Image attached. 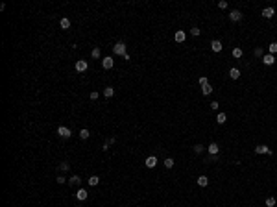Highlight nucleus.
Instances as JSON below:
<instances>
[{"label": "nucleus", "instance_id": "f257e3e1", "mask_svg": "<svg viewBox=\"0 0 277 207\" xmlns=\"http://www.w3.org/2000/svg\"><path fill=\"white\" fill-rule=\"evenodd\" d=\"M113 52H115V56H126L128 52H126V43H122V41H118L115 46H113Z\"/></svg>", "mask_w": 277, "mask_h": 207}, {"label": "nucleus", "instance_id": "f03ea898", "mask_svg": "<svg viewBox=\"0 0 277 207\" xmlns=\"http://www.w3.org/2000/svg\"><path fill=\"white\" fill-rule=\"evenodd\" d=\"M255 154H259V155H263V154H266V155H274V152H272L266 144H259V146H255Z\"/></svg>", "mask_w": 277, "mask_h": 207}, {"label": "nucleus", "instance_id": "7ed1b4c3", "mask_svg": "<svg viewBox=\"0 0 277 207\" xmlns=\"http://www.w3.org/2000/svg\"><path fill=\"white\" fill-rule=\"evenodd\" d=\"M57 135L63 137V139H68V137L72 135V131H70L68 128H65V126H59V128H57Z\"/></svg>", "mask_w": 277, "mask_h": 207}, {"label": "nucleus", "instance_id": "20e7f679", "mask_svg": "<svg viewBox=\"0 0 277 207\" xmlns=\"http://www.w3.org/2000/svg\"><path fill=\"white\" fill-rule=\"evenodd\" d=\"M185 39H187V33H185L183 30H177V31L174 33V41H176V43H185Z\"/></svg>", "mask_w": 277, "mask_h": 207}, {"label": "nucleus", "instance_id": "39448f33", "mask_svg": "<svg viewBox=\"0 0 277 207\" xmlns=\"http://www.w3.org/2000/svg\"><path fill=\"white\" fill-rule=\"evenodd\" d=\"M229 19H231L233 22H238V20H242V11H238V9H233V11L229 13Z\"/></svg>", "mask_w": 277, "mask_h": 207}, {"label": "nucleus", "instance_id": "423d86ee", "mask_svg": "<svg viewBox=\"0 0 277 207\" xmlns=\"http://www.w3.org/2000/svg\"><path fill=\"white\" fill-rule=\"evenodd\" d=\"M222 48H224V44H222L218 39L211 41V50H213V52H222Z\"/></svg>", "mask_w": 277, "mask_h": 207}, {"label": "nucleus", "instance_id": "0eeeda50", "mask_svg": "<svg viewBox=\"0 0 277 207\" xmlns=\"http://www.w3.org/2000/svg\"><path fill=\"white\" fill-rule=\"evenodd\" d=\"M87 67H89V65H87V61H85V59L76 61V70H78V72H85V70H87Z\"/></svg>", "mask_w": 277, "mask_h": 207}, {"label": "nucleus", "instance_id": "6e6552de", "mask_svg": "<svg viewBox=\"0 0 277 207\" xmlns=\"http://www.w3.org/2000/svg\"><path fill=\"white\" fill-rule=\"evenodd\" d=\"M157 163H159V161H157V157H155V155H150V157H146V161H144V165H146L148 168H153Z\"/></svg>", "mask_w": 277, "mask_h": 207}, {"label": "nucleus", "instance_id": "1a4fd4ad", "mask_svg": "<svg viewBox=\"0 0 277 207\" xmlns=\"http://www.w3.org/2000/svg\"><path fill=\"white\" fill-rule=\"evenodd\" d=\"M274 15H275V9H274L272 6H270V7H264V9H263V17H264V19H272Z\"/></svg>", "mask_w": 277, "mask_h": 207}, {"label": "nucleus", "instance_id": "9d476101", "mask_svg": "<svg viewBox=\"0 0 277 207\" xmlns=\"http://www.w3.org/2000/svg\"><path fill=\"white\" fill-rule=\"evenodd\" d=\"M263 63H264V65H268V67H270V65H274V63H275V56H272V54L263 56Z\"/></svg>", "mask_w": 277, "mask_h": 207}, {"label": "nucleus", "instance_id": "9b49d317", "mask_svg": "<svg viewBox=\"0 0 277 207\" xmlns=\"http://www.w3.org/2000/svg\"><path fill=\"white\" fill-rule=\"evenodd\" d=\"M102 65H104V68H113V65H115V59L113 57H104V61H102Z\"/></svg>", "mask_w": 277, "mask_h": 207}, {"label": "nucleus", "instance_id": "f8f14e48", "mask_svg": "<svg viewBox=\"0 0 277 207\" xmlns=\"http://www.w3.org/2000/svg\"><path fill=\"white\" fill-rule=\"evenodd\" d=\"M207 150H209V154H211V155H218V152H220V148H218V144H216V143H211V144L207 146Z\"/></svg>", "mask_w": 277, "mask_h": 207}, {"label": "nucleus", "instance_id": "ddd939ff", "mask_svg": "<svg viewBox=\"0 0 277 207\" xmlns=\"http://www.w3.org/2000/svg\"><path fill=\"white\" fill-rule=\"evenodd\" d=\"M87 196H89V193H87L85 189H78V191H76V198H78V200L83 202V200H87Z\"/></svg>", "mask_w": 277, "mask_h": 207}, {"label": "nucleus", "instance_id": "4468645a", "mask_svg": "<svg viewBox=\"0 0 277 207\" xmlns=\"http://www.w3.org/2000/svg\"><path fill=\"white\" fill-rule=\"evenodd\" d=\"M229 78H231V80H238V78H240V70L235 68V67L229 68Z\"/></svg>", "mask_w": 277, "mask_h": 207}, {"label": "nucleus", "instance_id": "2eb2a0df", "mask_svg": "<svg viewBox=\"0 0 277 207\" xmlns=\"http://www.w3.org/2000/svg\"><path fill=\"white\" fill-rule=\"evenodd\" d=\"M196 181H198L200 187H207V185H209V178H207V176H200Z\"/></svg>", "mask_w": 277, "mask_h": 207}, {"label": "nucleus", "instance_id": "dca6fc26", "mask_svg": "<svg viewBox=\"0 0 277 207\" xmlns=\"http://www.w3.org/2000/svg\"><path fill=\"white\" fill-rule=\"evenodd\" d=\"M59 26H61L63 30H67V28H70V20L65 17V19H61V20H59Z\"/></svg>", "mask_w": 277, "mask_h": 207}, {"label": "nucleus", "instance_id": "f3484780", "mask_svg": "<svg viewBox=\"0 0 277 207\" xmlns=\"http://www.w3.org/2000/svg\"><path fill=\"white\" fill-rule=\"evenodd\" d=\"M226 120H227V115H226V113H218L216 122H218V124H226Z\"/></svg>", "mask_w": 277, "mask_h": 207}, {"label": "nucleus", "instance_id": "a211bd4d", "mask_svg": "<svg viewBox=\"0 0 277 207\" xmlns=\"http://www.w3.org/2000/svg\"><path fill=\"white\" fill-rule=\"evenodd\" d=\"M68 183L76 187V185H79V183H81V178H79V176H72V178L68 180Z\"/></svg>", "mask_w": 277, "mask_h": 207}, {"label": "nucleus", "instance_id": "6ab92c4d", "mask_svg": "<svg viewBox=\"0 0 277 207\" xmlns=\"http://www.w3.org/2000/svg\"><path fill=\"white\" fill-rule=\"evenodd\" d=\"M98 183H100V178H98V176H91V178H89V185H91V187H96Z\"/></svg>", "mask_w": 277, "mask_h": 207}, {"label": "nucleus", "instance_id": "aec40b11", "mask_svg": "<svg viewBox=\"0 0 277 207\" xmlns=\"http://www.w3.org/2000/svg\"><path fill=\"white\" fill-rule=\"evenodd\" d=\"M268 52H270L272 56H275V54H277V41L270 43V46H268Z\"/></svg>", "mask_w": 277, "mask_h": 207}, {"label": "nucleus", "instance_id": "412c9836", "mask_svg": "<svg viewBox=\"0 0 277 207\" xmlns=\"http://www.w3.org/2000/svg\"><path fill=\"white\" fill-rule=\"evenodd\" d=\"M202 93H203V96L211 94V93H213V85H203V87H202Z\"/></svg>", "mask_w": 277, "mask_h": 207}, {"label": "nucleus", "instance_id": "4be33fe9", "mask_svg": "<svg viewBox=\"0 0 277 207\" xmlns=\"http://www.w3.org/2000/svg\"><path fill=\"white\" fill-rule=\"evenodd\" d=\"M113 94H115V89H113V87H105V89H104V96H107V98H111Z\"/></svg>", "mask_w": 277, "mask_h": 207}, {"label": "nucleus", "instance_id": "5701e85b", "mask_svg": "<svg viewBox=\"0 0 277 207\" xmlns=\"http://www.w3.org/2000/svg\"><path fill=\"white\" fill-rule=\"evenodd\" d=\"M163 163H165V167H166V168H174V159H172V157H166Z\"/></svg>", "mask_w": 277, "mask_h": 207}, {"label": "nucleus", "instance_id": "b1692460", "mask_svg": "<svg viewBox=\"0 0 277 207\" xmlns=\"http://www.w3.org/2000/svg\"><path fill=\"white\" fill-rule=\"evenodd\" d=\"M233 57L240 59V57H242V48H233Z\"/></svg>", "mask_w": 277, "mask_h": 207}, {"label": "nucleus", "instance_id": "393cba45", "mask_svg": "<svg viewBox=\"0 0 277 207\" xmlns=\"http://www.w3.org/2000/svg\"><path fill=\"white\" fill-rule=\"evenodd\" d=\"M89 135H91V131H89V130H85V128L79 131V137H81L83 141H85V139H89Z\"/></svg>", "mask_w": 277, "mask_h": 207}, {"label": "nucleus", "instance_id": "a878e982", "mask_svg": "<svg viewBox=\"0 0 277 207\" xmlns=\"http://www.w3.org/2000/svg\"><path fill=\"white\" fill-rule=\"evenodd\" d=\"M198 81H200V85H202V87H203V85H209V78H207V76H200V80H198Z\"/></svg>", "mask_w": 277, "mask_h": 207}, {"label": "nucleus", "instance_id": "bb28decb", "mask_svg": "<svg viewBox=\"0 0 277 207\" xmlns=\"http://www.w3.org/2000/svg\"><path fill=\"white\" fill-rule=\"evenodd\" d=\"M275 204H277L275 198H272V196H270V198H266V207H274Z\"/></svg>", "mask_w": 277, "mask_h": 207}, {"label": "nucleus", "instance_id": "cd10ccee", "mask_svg": "<svg viewBox=\"0 0 277 207\" xmlns=\"http://www.w3.org/2000/svg\"><path fill=\"white\" fill-rule=\"evenodd\" d=\"M190 33H192L194 37H198V35H200V28H196V26H194V28H190Z\"/></svg>", "mask_w": 277, "mask_h": 207}, {"label": "nucleus", "instance_id": "c85d7f7f", "mask_svg": "<svg viewBox=\"0 0 277 207\" xmlns=\"http://www.w3.org/2000/svg\"><path fill=\"white\" fill-rule=\"evenodd\" d=\"M218 7H220V9H226V7H227V2H226V0H220V2H218Z\"/></svg>", "mask_w": 277, "mask_h": 207}, {"label": "nucleus", "instance_id": "c756f323", "mask_svg": "<svg viewBox=\"0 0 277 207\" xmlns=\"http://www.w3.org/2000/svg\"><path fill=\"white\" fill-rule=\"evenodd\" d=\"M92 57H94V59L100 57V48H94V50H92Z\"/></svg>", "mask_w": 277, "mask_h": 207}, {"label": "nucleus", "instance_id": "7c9ffc66", "mask_svg": "<svg viewBox=\"0 0 277 207\" xmlns=\"http://www.w3.org/2000/svg\"><path fill=\"white\" fill-rule=\"evenodd\" d=\"M194 152H196V154H202V152H203V146H202V144H196V146H194Z\"/></svg>", "mask_w": 277, "mask_h": 207}, {"label": "nucleus", "instance_id": "2f4dec72", "mask_svg": "<svg viewBox=\"0 0 277 207\" xmlns=\"http://www.w3.org/2000/svg\"><path fill=\"white\" fill-rule=\"evenodd\" d=\"M253 54H255L257 57H261V56H264V54H263V48H255V52H253Z\"/></svg>", "mask_w": 277, "mask_h": 207}, {"label": "nucleus", "instance_id": "473e14b6", "mask_svg": "<svg viewBox=\"0 0 277 207\" xmlns=\"http://www.w3.org/2000/svg\"><path fill=\"white\" fill-rule=\"evenodd\" d=\"M218 106H220V104H218V100L211 102V109H214V111H216V109H218Z\"/></svg>", "mask_w": 277, "mask_h": 207}, {"label": "nucleus", "instance_id": "72a5a7b5", "mask_svg": "<svg viewBox=\"0 0 277 207\" xmlns=\"http://www.w3.org/2000/svg\"><path fill=\"white\" fill-rule=\"evenodd\" d=\"M59 170H68V163H61V165H59Z\"/></svg>", "mask_w": 277, "mask_h": 207}, {"label": "nucleus", "instance_id": "f704fd0d", "mask_svg": "<svg viewBox=\"0 0 277 207\" xmlns=\"http://www.w3.org/2000/svg\"><path fill=\"white\" fill-rule=\"evenodd\" d=\"M98 98V93H91V100H96Z\"/></svg>", "mask_w": 277, "mask_h": 207}]
</instances>
